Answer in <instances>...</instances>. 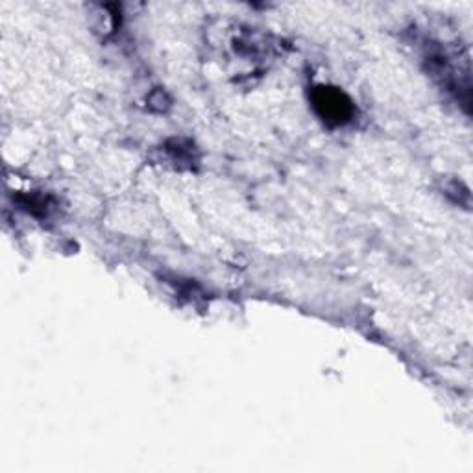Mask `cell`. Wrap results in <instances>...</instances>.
<instances>
[{
    "label": "cell",
    "instance_id": "cell-2",
    "mask_svg": "<svg viewBox=\"0 0 473 473\" xmlns=\"http://www.w3.org/2000/svg\"><path fill=\"white\" fill-rule=\"evenodd\" d=\"M165 152L171 156V159L180 167H193L196 163V148L190 141L172 139L165 145Z\"/></svg>",
    "mask_w": 473,
    "mask_h": 473
},
{
    "label": "cell",
    "instance_id": "cell-1",
    "mask_svg": "<svg viewBox=\"0 0 473 473\" xmlns=\"http://www.w3.org/2000/svg\"><path fill=\"white\" fill-rule=\"evenodd\" d=\"M311 104L316 115L327 126H344L355 117V106L352 98L338 87L316 86L311 91Z\"/></svg>",
    "mask_w": 473,
    "mask_h": 473
},
{
    "label": "cell",
    "instance_id": "cell-3",
    "mask_svg": "<svg viewBox=\"0 0 473 473\" xmlns=\"http://www.w3.org/2000/svg\"><path fill=\"white\" fill-rule=\"evenodd\" d=\"M19 202L36 217H49V213L54 209L52 198L45 194H23V196H19Z\"/></svg>",
    "mask_w": 473,
    "mask_h": 473
},
{
    "label": "cell",
    "instance_id": "cell-4",
    "mask_svg": "<svg viewBox=\"0 0 473 473\" xmlns=\"http://www.w3.org/2000/svg\"><path fill=\"white\" fill-rule=\"evenodd\" d=\"M148 102H150V108H156L158 111H165V109L168 108V104H171L167 98V95H165V91H161V89L153 91L152 95H150Z\"/></svg>",
    "mask_w": 473,
    "mask_h": 473
}]
</instances>
